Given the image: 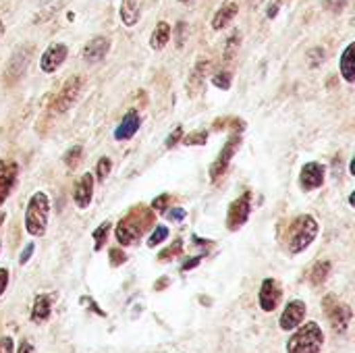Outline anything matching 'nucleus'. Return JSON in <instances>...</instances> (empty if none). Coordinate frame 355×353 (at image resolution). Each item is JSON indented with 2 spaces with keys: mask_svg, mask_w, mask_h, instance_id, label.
Returning <instances> with one entry per match:
<instances>
[{
  "mask_svg": "<svg viewBox=\"0 0 355 353\" xmlns=\"http://www.w3.org/2000/svg\"><path fill=\"white\" fill-rule=\"evenodd\" d=\"M152 212L144 206L133 208L125 218H121V223L116 225L114 237L121 246H135L141 235L152 227Z\"/></svg>",
  "mask_w": 355,
  "mask_h": 353,
  "instance_id": "f257e3e1",
  "label": "nucleus"
},
{
  "mask_svg": "<svg viewBox=\"0 0 355 353\" xmlns=\"http://www.w3.org/2000/svg\"><path fill=\"white\" fill-rule=\"evenodd\" d=\"M50 218V198L44 191H35L25 208V231L31 237H44Z\"/></svg>",
  "mask_w": 355,
  "mask_h": 353,
  "instance_id": "f03ea898",
  "label": "nucleus"
},
{
  "mask_svg": "<svg viewBox=\"0 0 355 353\" xmlns=\"http://www.w3.org/2000/svg\"><path fill=\"white\" fill-rule=\"evenodd\" d=\"M318 237V223L312 214H302L293 221L291 229H289V239H287V248L291 254H302L306 252L314 239Z\"/></svg>",
  "mask_w": 355,
  "mask_h": 353,
  "instance_id": "7ed1b4c3",
  "label": "nucleus"
},
{
  "mask_svg": "<svg viewBox=\"0 0 355 353\" xmlns=\"http://www.w3.org/2000/svg\"><path fill=\"white\" fill-rule=\"evenodd\" d=\"M324 345V333L316 322L300 325L287 341V353H320Z\"/></svg>",
  "mask_w": 355,
  "mask_h": 353,
  "instance_id": "20e7f679",
  "label": "nucleus"
},
{
  "mask_svg": "<svg viewBox=\"0 0 355 353\" xmlns=\"http://www.w3.org/2000/svg\"><path fill=\"white\" fill-rule=\"evenodd\" d=\"M239 146H241V133L235 131V133H231V137H229L227 144L223 146V150H220V154L216 156V160L210 164V179H212V181H218V179L227 173L231 160H233L235 154L239 152Z\"/></svg>",
  "mask_w": 355,
  "mask_h": 353,
  "instance_id": "39448f33",
  "label": "nucleus"
},
{
  "mask_svg": "<svg viewBox=\"0 0 355 353\" xmlns=\"http://www.w3.org/2000/svg\"><path fill=\"white\" fill-rule=\"evenodd\" d=\"M81 85H83V79L79 75H73L64 81V85L60 87V92L56 94L54 102H52V112H67L79 98L81 94Z\"/></svg>",
  "mask_w": 355,
  "mask_h": 353,
  "instance_id": "423d86ee",
  "label": "nucleus"
},
{
  "mask_svg": "<svg viewBox=\"0 0 355 353\" xmlns=\"http://www.w3.org/2000/svg\"><path fill=\"white\" fill-rule=\"evenodd\" d=\"M250 214H252V191H245L237 200H233V204L229 206L227 229L229 231H239L248 223Z\"/></svg>",
  "mask_w": 355,
  "mask_h": 353,
  "instance_id": "0eeeda50",
  "label": "nucleus"
},
{
  "mask_svg": "<svg viewBox=\"0 0 355 353\" xmlns=\"http://www.w3.org/2000/svg\"><path fill=\"white\" fill-rule=\"evenodd\" d=\"M67 56H69V48H67V44H62V42H54V44H50V46L42 52L40 69H42L44 73H54L56 69H60V67L64 64Z\"/></svg>",
  "mask_w": 355,
  "mask_h": 353,
  "instance_id": "6e6552de",
  "label": "nucleus"
},
{
  "mask_svg": "<svg viewBox=\"0 0 355 353\" xmlns=\"http://www.w3.org/2000/svg\"><path fill=\"white\" fill-rule=\"evenodd\" d=\"M324 179H327V166L320 164V162H306L302 166V173H300V185L304 191H314L318 187L324 185Z\"/></svg>",
  "mask_w": 355,
  "mask_h": 353,
  "instance_id": "1a4fd4ad",
  "label": "nucleus"
},
{
  "mask_svg": "<svg viewBox=\"0 0 355 353\" xmlns=\"http://www.w3.org/2000/svg\"><path fill=\"white\" fill-rule=\"evenodd\" d=\"M281 298H283V289H281V283L277 279H264L262 287H260V308L264 312H275L281 304Z\"/></svg>",
  "mask_w": 355,
  "mask_h": 353,
  "instance_id": "9d476101",
  "label": "nucleus"
},
{
  "mask_svg": "<svg viewBox=\"0 0 355 353\" xmlns=\"http://www.w3.org/2000/svg\"><path fill=\"white\" fill-rule=\"evenodd\" d=\"M306 312H308L306 302H302V300L289 302V304L285 306L283 314H281V320H279L281 329H283V331H295V329L304 322Z\"/></svg>",
  "mask_w": 355,
  "mask_h": 353,
  "instance_id": "9b49d317",
  "label": "nucleus"
},
{
  "mask_svg": "<svg viewBox=\"0 0 355 353\" xmlns=\"http://www.w3.org/2000/svg\"><path fill=\"white\" fill-rule=\"evenodd\" d=\"M19 177V166L12 160H0V208L6 202V198L12 193L15 183Z\"/></svg>",
  "mask_w": 355,
  "mask_h": 353,
  "instance_id": "f8f14e48",
  "label": "nucleus"
},
{
  "mask_svg": "<svg viewBox=\"0 0 355 353\" xmlns=\"http://www.w3.org/2000/svg\"><path fill=\"white\" fill-rule=\"evenodd\" d=\"M92 200H94V175L83 173L73 189V202L79 210H85V208H89Z\"/></svg>",
  "mask_w": 355,
  "mask_h": 353,
  "instance_id": "ddd939ff",
  "label": "nucleus"
},
{
  "mask_svg": "<svg viewBox=\"0 0 355 353\" xmlns=\"http://www.w3.org/2000/svg\"><path fill=\"white\" fill-rule=\"evenodd\" d=\"M352 318H354V312L347 304H341V302H335L329 310V320H331V327L335 333L339 335H345L349 325H352Z\"/></svg>",
  "mask_w": 355,
  "mask_h": 353,
  "instance_id": "4468645a",
  "label": "nucleus"
},
{
  "mask_svg": "<svg viewBox=\"0 0 355 353\" xmlns=\"http://www.w3.org/2000/svg\"><path fill=\"white\" fill-rule=\"evenodd\" d=\"M108 50H110V40L106 35H96L83 46V60L89 64L100 62L102 58H106Z\"/></svg>",
  "mask_w": 355,
  "mask_h": 353,
  "instance_id": "2eb2a0df",
  "label": "nucleus"
},
{
  "mask_svg": "<svg viewBox=\"0 0 355 353\" xmlns=\"http://www.w3.org/2000/svg\"><path fill=\"white\" fill-rule=\"evenodd\" d=\"M139 127H141V114L135 108H131V110H127V114L119 123V127L114 131V139L116 141H127L139 131Z\"/></svg>",
  "mask_w": 355,
  "mask_h": 353,
  "instance_id": "dca6fc26",
  "label": "nucleus"
},
{
  "mask_svg": "<svg viewBox=\"0 0 355 353\" xmlns=\"http://www.w3.org/2000/svg\"><path fill=\"white\" fill-rule=\"evenodd\" d=\"M237 12H239V2H235V0H227V2H223V6L214 12V17H212V29L214 31H223L235 17H237Z\"/></svg>",
  "mask_w": 355,
  "mask_h": 353,
  "instance_id": "f3484780",
  "label": "nucleus"
},
{
  "mask_svg": "<svg viewBox=\"0 0 355 353\" xmlns=\"http://www.w3.org/2000/svg\"><path fill=\"white\" fill-rule=\"evenodd\" d=\"M52 314V298L42 293L33 300V306H31V322L33 325H44Z\"/></svg>",
  "mask_w": 355,
  "mask_h": 353,
  "instance_id": "a211bd4d",
  "label": "nucleus"
},
{
  "mask_svg": "<svg viewBox=\"0 0 355 353\" xmlns=\"http://www.w3.org/2000/svg\"><path fill=\"white\" fill-rule=\"evenodd\" d=\"M339 73H341V77H343L347 83H354L355 81V44L354 42L343 50V54H341V58H339Z\"/></svg>",
  "mask_w": 355,
  "mask_h": 353,
  "instance_id": "6ab92c4d",
  "label": "nucleus"
},
{
  "mask_svg": "<svg viewBox=\"0 0 355 353\" xmlns=\"http://www.w3.org/2000/svg\"><path fill=\"white\" fill-rule=\"evenodd\" d=\"M171 35H173V29L166 21H160L154 31H152V37H150V46L154 50H162L168 42H171Z\"/></svg>",
  "mask_w": 355,
  "mask_h": 353,
  "instance_id": "aec40b11",
  "label": "nucleus"
},
{
  "mask_svg": "<svg viewBox=\"0 0 355 353\" xmlns=\"http://www.w3.org/2000/svg\"><path fill=\"white\" fill-rule=\"evenodd\" d=\"M139 15H141V10H139L137 0H123V4H121V21H123V25L133 27L139 21Z\"/></svg>",
  "mask_w": 355,
  "mask_h": 353,
  "instance_id": "412c9836",
  "label": "nucleus"
},
{
  "mask_svg": "<svg viewBox=\"0 0 355 353\" xmlns=\"http://www.w3.org/2000/svg\"><path fill=\"white\" fill-rule=\"evenodd\" d=\"M110 229H112V223H110V221H104V223L92 233V237H94V250H96V252H100V250L106 246V239H108Z\"/></svg>",
  "mask_w": 355,
  "mask_h": 353,
  "instance_id": "4be33fe9",
  "label": "nucleus"
},
{
  "mask_svg": "<svg viewBox=\"0 0 355 353\" xmlns=\"http://www.w3.org/2000/svg\"><path fill=\"white\" fill-rule=\"evenodd\" d=\"M329 275H331V262L329 260H320L312 268V283L314 285H322L329 279Z\"/></svg>",
  "mask_w": 355,
  "mask_h": 353,
  "instance_id": "5701e85b",
  "label": "nucleus"
},
{
  "mask_svg": "<svg viewBox=\"0 0 355 353\" xmlns=\"http://www.w3.org/2000/svg\"><path fill=\"white\" fill-rule=\"evenodd\" d=\"M239 46H241V33L235 29V31L227 37V42H225V58L231 60V58L235 56V52L239 50Z\"/></svg>",
  "mask_w": 355,
  "mask_h": 353,
  "instance_id": "b1692460",
  "label": "nucleus"
},
{
  "mask_svg": "<svg viewBox=\"0 0 355 353\" xmlns=\"http://www.w3.org/2000/svg\"><path fill=\"white\" fill-rule=\"evenodd\" d=\"M110 171H112V160H110L108 156H102V158L98 160V164H96V179H98L100 183H104V181L108 179Z\"/></svg>",
  "mask_w": 355,
  "mask_h": 353,
  "instance_id": "393cba45",
  "label": "nucleus"
},
{
  "mask_svg": "<svg viewBox=\"0 0 355 353\" xmlns=\"http://www.w3.org/2000/svg\"><path fill=\"white\" fill-rule=\"evenodd\" d=\"M181 141L185 146H206L208 141V131H193V133H187L181 137Z\"/></svg>",
  "mask_w": 355,
  "mask_h": 353,
  "instance_id": "a878e982",
  "label": "nucleus"
},
{
  "mask_svg": "<svg viewBox=\"0 0 355 353\" xmlns=\"http://www.w3.org/2000/svg\"><path fill=\"white\" fill-rule=\"evenodd\" d=\"M81 156H83V148L81 146H73L67 154H64V164L69 166V169H77V164H79V160H81Z\"/></svg>",
  "mask_w": 355,
  "mask_h": 353,
  "instance_id": "bb28decb",
  "label": "nucleus"
},
{
  "mask_svg": "<svg viewBox=\"0 0 355 353\" xmlns=\"http://www.w3.org/2000/svg\"><path fill=\"white\" fill-rule=\"evenodd\" d=\"M166 237H168V227L156 225V229L152 231V235H150V239H148V246H150V248H156V246H160Z\"/></svg>",
  "mask_w": 355,
  "mask_h": 353,
  "instance_id": "cd10ccee",
  "label": "nucleus"
},
{
  "mask_svg": "<svg viewBox=\"0 0 355 353\" xmlns=\"http://www.w3.org/2000/svg\"><path fill=\"white\" fill-rule=\"evenodd\" d=\"M324 58H327V52H324V48H320V46H316V48H312V50L308 52V64H310L312 69L320 67V64L324 62Z\"/></svg>",
  "mask_w": 355,
  "mask_h": 353,
  "instance_id": "c85d7f7f",
  "label": "nucleus"
},
{
  "mask_svg": "<svg viewBox=\"0 0 355 353\" xmlns=\"http://www.w3.org/2000/svg\"><path fill=\"white\" fill-rule=\"evenodd\" d=\"M181 250H183V241H181V239H175V243H173V246H168L166 250H162V252L158 254V260L166 262L168 258L179 256V254H181Z\"/></svg>",
  "mask_w": 355,
  "mask_h": 353,
  "instance_id": "c756f323",
  "label": "nucleus"
},
{
  "mask_svg": "<svg viewBox=\"0 0 355 353\" xmlns=\"http://www.w3.org/2000/svg\"><path fill=\"white\" fill-rule=\"evenodd\" d=\"M231 73L229 71H218L214 77H212V85H216L218 89H229L231 87Z\"/></svg>",
  "mask_w": 355,
  "mask_h": 353,
  "instance_id": "7c9ffc66",
  "label": "nucleus"
},
{
  "mask_svg": "<svg viewBox=\"0 0 355 353\" xmlns=\"http://www.w3.org/2000/svg\"><path fill=\"white\" fill-rule=\"evenodd\" d=\"M168 204H171V196H168V193H160L158 198H154L152 210H154L156 214H164V212L168 210Z\"/></svg>",
  "mask_w": 355,
  "mask_h": 353,
  "instance_id": "2f4dec72",
  "label": "nucleus"
},
{
  "mask_svg": "<svg viewBox=\"0 0 355 353\" xmlns=\"http://www.w3.org/2000/svg\"><path fill=\"white\" fill-rule=\"evenodd\" d=\"M164 214H166V218H168L171 223H181V221L187 216V210H185V208H171V210H166Z\"/></svg>",
  "mask_w": 355,
  "mask_h": 353,
  "instance_id": "473e14b6",
  "label": "nucleus"
},
{
  "mask_svg": "<svg viewBox=\"0 0 355 353\" xmlns=\"http://www.w3.org/2000/svg\"><path fill=\"white\" fill-rule=\"evenodd\" d=\"M181 137H183V127L179 125V127H175V131L166 137V141H164V146L166 148H175L179 141H181Z\"/></svg>",
  "mask_w": 355,
  "mask_h": 353,
  "instance_id": "72a5a7b5",
  "label": "nucleus"
},
{
  "mask_svg": "<svg viewBox=\"0 0 355 353\" xmlns=\"http://www.w3.org/2000/svg\"><path fill=\"white\" fill-rule=\"evenodd\" d=\"M108 256H110V264H112V266H121V264H125V262H127V256H125L119 248L110 250V252H108Z\"/></svg>",
  "mask_w": 355,
  "mask_h": 353,
  "instance_id": "f704fd0d",
  "label": "nucleus"
},
{
  "mask_svg": "<svg viewBox=\"0 0 355 353\" xmlns=\"http://www.w3.org/2000/svg\"><path fill=\"white\" fill-rule=\"evenodd\" d=\"M324 4H327V8H329V10H333V12H341V10L345 8L347 0H327Z\"/></svg>",
  "mask_w": 355,
  "mask_h": 353,
  "instance_id": "c9c22d12",
  "label": "nucleus"
},
{
  "mask_svg": "<svg viewBox=\"0 0 355 353\" xmlns=\"http://www.w3.org/2000/svg\"><path fill=\"white\" fill-rule=\"evenodd\" d=\"M185 29H187V25L181 21V23H177V48H183V42H185Z\"/></svg>",
  "mask_w": 355,
  "mask_h": 353,
  "instance_id": "e433bc0d",
  "label": "nucleus"
},
{
  "mask_svg": "<svg viewBox=\"0 0 355 353\" xmlns=\"http://www.w3.org/2000/svg\"><path fill=\"white\" fill-rule=\"evenodd\" d=\"M33 243H27L25 246V250L21 252V256H19V264H27L29 262V258H31V254H33Z\"/></svg>",
  "mask_w": 355,
  "mask_h": 353,
  "instance_id": "4c0bfd02",
  "label": "nucleus"
},
{
  "mask_svg": "<svg viewBox=\"0 0 355 353\" xmlns=\"http://www.w3.org/2000/svg\"><path fill=\"white\" fill-rule=\"evenodd\" d=\"M6 287H8V270L6 268H0V298L4 295Z\"/></svg>",
  "mask_w": 355,
  "mask_h": 353,
  "instance_id": "58836bf2",
  "label": "nucleus"
},
{
  "mask_svg": "<svg viewBox=\"0 0 355 353\" xmlns=\"http://www.w3.org/2000/svg\"><path fill=\"white\" fill-rule=\"evenodd\" d=\"M0 353H12V339L0 337Z\"/></svg>",
  "mask_w": 355,
  "mask_h": 353,
  "instance_id": "ea45409f",
  "label": "nucleus"
},
{
  "mask_svg": "<svg viewBox=\"0 0 355 353\" xmlns=\"http://www.w3.org/2000/svg\"><path fill=\"white\" fill-rule=\"evenodd\" d=\"M200 262H202V256H196V258H191V260H187V262H185V264L181 266V270H183V273H187V270H191V268H196V266H198Z\"/></svg>",
  "mask_w": 355,
  "mask_h": 353,
  "instance_id": "a19ab883",
  "label": "nucleus"
},
{
  "mask_svg": "<svg viewBox=\"0 0 355 353\" xmlns=\"http://www.w3.org/2000/svg\"><path fill=\"white\" fill-rule=\"evenodd\" d=\"M17 353H35V347L31 345V341L23 339V341L19 343V350H17Z\"/></svg>",
  "mask_w": 355,
  "mask_h": 353,
  "instance_id": "79ce46f5",
  "label": "nucleus"
},
{
  "mask_svg": "<svg viewBox=\"0 0 355 353\" xmlns=\"http://www.w3.org/2000/svg\"><path fill=\"white\" fill-rule=\"evenodd\" d=\"M281 4H283V0H275V4H270V6H268V10H266L268 19H275V17H277V12H279Z\"/></svg>",
  "mask_w": 355,
  "mask_h": 353,
  "instance_id": "37998d69",
  "label": "nucleus"
},
{
  "mask_svg": "<svg viewBox=\"0 0 355 353\" xmlns=\"http://www.w3.org/2000/svg\"><path fill=\"white\" fill-rule=\"evenodd\" d=\"M262 2H264V0H250L252 6H258V4H262Z\"/></svg>",
  "mask_w": 355,
  "mask_h": 353,
  "instance_id": "c03bdc74",
  "label": "nucleus"
},
{
  "mask_svg": "<svg viewBox=\"0 0 355 353\" xmlns=\"http://www.w3.org/2000/svg\"><path fill=\"white\" fill-rule=\"evenodd\" d=\"M349 206H355V193H352V196H349Z\"/></svg>",
  "mask_w": 355,
  "mask_h": 353,
  "instance_id": "a18cd8bd",
  "label": "nucleus"
},
{
  "mask_svg": "<svg viewBox=\"0 0 355 353\" xmlns=\"http://www.w3.org/2000/svg\"><path fill=\"white\" fill-rule=\"evenodd\" d=\"M2 33H4V23H2V19H0V37H2Z\"/></svg>",
  "mask_w": 355,
  "mask_h": 353,
  "instance_id": "49530a36",
  "label": "nucleus"
},
{
  "mask_svg": "<svg viewBox=\"0 0 355 353\" xmlns=\"http://www.w3.org/2000/svg\"><path fill=\"white\" fill-rule=\"evenodd\" d=\"M179 2H183V4H189V2H193V0H179Z\"/></svg>",
  "mask_w": 355,
  "mask_h": 353,
  "instance_id": "de8ad7c7",
  "label": "nucleus"
},
{
  "mask_svg": "<svg viewBox=\"0 0 355 353\" xmlns=\"http://www.w3.org/2000/svg\"><path fill=\"white\" fill-rule=\"evenodd\" d=\"M0 250H2V241H0Z\"/></svg>",
  "mask_w": 355,
  "mask_h": 353,
  "instance_id": "09e8293b",
  "label": "nucleus"
}]
</instances>
